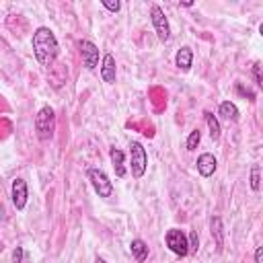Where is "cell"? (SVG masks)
Returning a JSON list of instances; mask_svg holds the SVG:
<instances>
[{
	"label": "cell",
	"instance_id": "11",
	"mask_svg": "<svg viewBox=\"0 0 263 263\" xmlns=\"http://www.w3.org/2000/svg\"><path fill=\"white\" fill-rule=\"evenodd\" d=\"M210 232L216 240V249L222 251L224 249V226H222V218L220 216H214L212 222H210Z\"/></svg>",
	"mask_w": 263,
	"mask_h": 263
},
{
	"label": "cell",
	"instance_id": "15",
	"mask_svg": "<svg viewBox=\"0 0 263 263\" xmlns=\"http://www.w3.org/2000/svg\"><path fill=\"white\" fill-rule=\"evenodd\" d=\"M218 113H220L226 121H238V109H236V105L230 103V101H222Z\"/></svg>",
	"mask_w": 263,
	"mask_h": 263
},
{
	"label": "cell",
	"instance_id": "1",
	"mask_svg": "<svg viewBox=\"0 0 263 263\" xmlns=\"http://www.w3.org/2000/svg\"><path fill=\"white\" fill-rule=\"evenodd\" d=\"M33 53H35V60L45 66V68H51L55 64V58L60 53V45H58V39L53 35V31L49 27H37L33 31Z\"/></svg>",
	"mask_w": 263,
	"mask_h": 263
},
{
	"label": "cell",
	"instance_id": "19",
	"mask_svg": "<svg viewBox=\"0 0 263 263\" xmlns=\"http://www.w3.org/2000/svg\"><path fill=\"white\" fill-rule=\"evenodd\" d=\"M187 242H189V253H197V249H199V238H197V232H195V230L187 236Z\"/></svg>",
	"mask_w": 263,
	"mask_h": 263
},
{
	"label": "cell",
	"instance_id": "17",
	"mask_svg": "<svg viewBox=\"0 0 263 263\" xmlns=\"http://www.w3.org/2000/svg\"><path fill=\"white\" fill-rule=\"evenodd\" d=\"M199 142H201V132L199 129H193L191 134H189V138H187V142H185V146H187V150H195L197 146H199Z\"/></svg>",
	"mask_w": 263,
	"mask_h": 263
},
{
	"label": "cell",
	"instance_id": "14",
	"mask_svg": "<svg viewBox=\"0 0 263 263\" xmlns=\"http://www.w3.org/2000/svg\"><path fill=\"white\" fill-rule=\"evenodd\" d=\"M109 156H111V162H113V168H115V175L117 177H125V164H123V160H125V156H123V152L119 150V148H111L109 150Z\"/></svg>",
	"mask_w": 263,
	"mask_h": 263
},
{
	"label": "cell",
	"instance_id": "2",
	"mask_svg": "<svg viewBox=\"0 0 263 263\" xmlns=\"http://www.w3.org/2000/svg\"><path fill=\"white\" fill-rule=\"evenodd\" d=\"M129 166H132V177L134 179H142L146 168H148V154H146V148L134 140L129 142Z\"/></svg>",
	"mask_w": 263,
	"mask_h": 263
},
{
	"label": "cell",
	"instance_id": "24",
	"mask_svg": "<svg viewBox=\"0 0 263 263\" xmlns=\"http://www.w3.org/2000/svg\"><path fill=\"white\" fill-rule=\"evenodd\" d=\"M255 263H263V247H257V251H255Z\"/></svg>",
	"mask_w": 263,
	"mask_h": 263
},
{
	"label": "cell",
	"instance_id": "10",
	"mask_svg": "<svg viewBox=\"0 0 263 263\" xmlns=\"http://www.w3.org/2000/svg\"><path fill=\"white\" fill-rule=\"evenodd\" d=\"M195 164H197V173H199L201 177H212V175L216 173V166H218V162H216L214 154H210V152L199 154Z\"/></svg>",
	"mask_w": 263,
	"mask_h": 263
},
{
	"label": "cell",
	"instance_id": "25",
	"mask_svg": "<svg viewBox=\"0 0 263 263\" xmlns=\"http://www.w3.org/2000/svg\"><path fill=\"white\" fill-rule=\"evenodd\" d=\"M95 263H107V261H105V259H101V257H97V259H95Z\"/></svg>",
	"mask_w": 263,
	"mask_h": 263
},
{
	"label": "cell",
	"instance_id": "20",
	"mask_svg": "<svg viewBox=\"0 0 263 263\" xmlns=\"http://www.w3.org/2000/svg\"><path fill=\"white\" fill-rule=\"evenodd\" d=\"M101 4H103L109 12H119V8H121V2H119V0H115V2H113V0H101Z\"/></svg>",
	"mask_w": 263,
	"mask_h": 263
},
{
	"label": "cell",
	"instance_id": "22",
	"mask_svg": "<svg viewBox=\"0 0 263 263\" xmlns=\"http://www.w3.org/2000/svg\"><path fill=\"white\" fill-rule=\"evenodd\" d=\"M12 263H23V247H16L12 251Z\"/></svg>",
	"mask_w": 263,
	"mask_h": 263
},
{
	"label": "cell",
	"instance_id": "4",
	"mask_svg": "<svg viewBox=\"0 0 263 263\" xmlns=\"http://www.w3.org/2000/svg\"><path fill=\"white\" fill-rule=\"evenodd\" d=\"M164 242L166 247L177 255V257H187L189 255V242H187V234L179 228H171L164 234Z\"/></svg>",
	"mask_w": 263,
	"mask_h": 263
},
{
	"label": "cell",
	"instance_id": "23",
	"mask_svg": "<svg viewBox=\"0 0 263 263\" xmlns=\"http://www.w3.org/2000/svg\"><path fill=\"white\" fill-rule=\"evenodd\" d=\"M236 90H238L240 95H245V97H249V101H255V95H253L251 90H245V88H242L240 84H236Z\"/></svg>",
	"mask_w": 263,
	"mask_h": 263
},
{
	"label": "cell",
	"instance_id": "12",
	"mask_svg": "<svg viewBox=\"0 0 263 263\" xmlns=\"http://www.w3.org/2000/svg\"><path fill=\"white\" fill-rule=\"evenodd\" d=\"M191 64H193V51H191V47L183 45V47L175 53V66L181 68V70H189Z\"/></svg>",
	"mask_w": 263,
	"mask_h": 263
},
{
	"label": "cell",
	"instance_id": "7",
	"mask_svg": "<svg viewBox=\"0 0 263 263\" xmlns=\"http://www.w3.org/2000/svg\"><path fill=\"white\" fill-rule=\"evenodd\" d=\"M78 49H80V55H82V66L86 70H95L99 66V47L88 39H80Z\"/></svg>",
	"mask_w": 263,
	"mask_h": 263
},
{
	"label": "cell",
	"instance_id": "5",
	"mask_svg": "<svg viewBox=\"0 0 263 263\" xmlns=\"http://www.w3.org/2000/svg\"><path fill=\"white\" fill-rule=\"evenodd\" d=\"M150 21H152V27H154L158 39L160 41H168L171 39V25H168V18H166L164 10L158 4L150 6Z\"/></svg>",
	"mask_w": 263,
	"mask_h": 263
},
{
	"label": "cell",
	"instance_id": "9",
	"mask_svg": "<svg viewBox=\"0 0 263 263\" xmlns=\"http://www.w3.org/2000/svg\"><path fill=\"white\" fill-rule=\"evenodd\" d=\"M115 76H117L115 58H113V53H105L103 55V62H101V78H103V82L113 84L115 82Z\"/></svg>",
	"mask_w": 263,
	"mask_h": 263
},
{
	"label": "cell",
	"instance_id": "16",
	"mask_svg": "<svg viewBox=\"0 0 263 263\" xmlns=\"http://www.w3.org/2000/svg\"><path fill=\"white\" fill-rule=\"evenodd\" d=\"M203 117H205V123H208V127H210V138H212V140H218V138H220V132H222L218 119H216L214 113H210V111H205Z\"/></svg>",
	"mask_w": 263,
	"mask_h": 263
},
{
	"label": "cell",
	"instance_id": "21",
	"mask_svg": "<svg viewBox=\"0 0 263 263\" xmlns=\"http://www.w3.org/2000/svg\"><path fill=\"white\" fill-rule=\"evenodd\" d=\"M253 76H255L257 86H263V78H261V64H255V66H253Z\"/></svg>",
	"mask_w": 263,
	"mask_h": 263
},
{
	"label": "cell",
	"instance_id": "13",
	"mask_svg": "<svg viewBox=\"0 0 263 263\" xmlns=\"http://www.w3.org/2000/svg\"><path fill=\"white\" fill-rule=\"evenodd\" d=\"M129 251H132V257H134L138 263H144L146 257H148V245H146L142 238H134L132 245H129Z\"/></svg>",
	"mask_w": 263,
	"mask_h": 263
},
{
	"label": "cell",
	"instance_id": "3",
	"mask_svg": "<svg viewBox=\"0 0 263 263\" xmlns=\"http://www.w3.org/2000/svg\"><path fill=\"white\" fill-rule=\"evenodd\" d=\"M53 127H55V115H53V109L51 107H41L37 111V117H35V132H37V138L39 140H49L53 136Z\"/></svg>",
	"mask_w": 263,
	"mask_h": 263
},
{
	"label": "cell",
	"instance_id": "18",
	"mask_svg": "<svg viewBox=\"0 0 263 263\" xmlns=\"http://www.w3.org/2000/svg\"><path fill=\"white\" fill-rule=\"evenodd\" d=\"M261 183H259V164H253L251 166V189L253 191H259Z\"/></svg>",
	"mask_w": 263,
	"mask_h": 263
},
{
	"label": "cell",
	"instance_id": "6",
	"mask_svg": "<svg viewBox=\"0 0 263 263\" xmlns=\"http://www.w3.org/2000/svg\"><path fill=\"white\" fill-rule=\"evenodd\" d=\"M88 181L92 185V189L97 191L99 197H111L113 193V183L109 181V177L105 175V171L101 168H88Z\"/></svg>",
	"mask_w": 263,
	"mask_h": 263
},
{
	"label": "cell",
	"instance_id": "8",
	"mask_svg": "<svg viewBox=\"0 0 263 263\" xmlns=\"http://www.w3.org/2000/svg\"><path fill=\"white\" fill-rule=\"evenodd\" d=\"M12 203L16 210H25L27 205V197H29V189H27V183L25 179H14L12 181Z\"/></svg>",
	"mask_w": 263,
	"mask_h": 263
}]
</instances>
